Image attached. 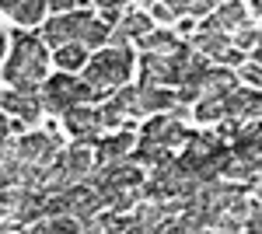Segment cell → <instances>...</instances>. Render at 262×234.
Instances as JSON below:
<instances>
[{
	"mask_svg": "<svg viewBox=\"0 0 262 234\" xmlns=\"http://www.w3.org/2000/svg\"><path fill=\"white\" fill-rule=\"evenodd\" d=\"M224 109H227V119L231 122H259L262 119V91H252V88H238L234 95L224 98Z\"/></svg>",
	"mask_w": 262,
	"mask_h": 234,
	"instance_id": "6",
	"label": "cell"
},
{
	"mask_svg": "<svg viewBox=\"0 0 262 234\" xmlns=\"http://www.w3.org/2000/svg\"><path fill=\"white\" fill-rule=\"evenodd\" d=\"M4 122H7V119H4V116H0V126H4Z\"/></svg>",
	"mask_w": 262,
	"mask_h": 234,
	"instance_id": "40",
	"label": "cell"
},
{
	"mask_svg": "<svg viewBox=\"0 0 262 234\" xmlns=\"http://www.w3.org/2000/svg\"><path fill=\"white\" fill-rule=\"evenodd\" d=\"M112 39V28L105 25L101 18H95L91 11H77V46H84V49H98V46H105V42Z\"/></svg>",
	"mask_w": 262,
	"mask_h": 234,
	"instance_id": "12",
	"label": "cell"
},
{
	"mask_svg": "<svg viewBox=\"0 0 262 234\" xmlns=\"http://www.w3.org/2000/svg\"><path fill=\"white\" fill-rule=\"evenodd\" d=\"M112 101L119 105L126 116H143V109H140V88H129V84H126V88H119V91L112 95Z\"/></svg>",
	"mask_w": 262,
	"mask_h": 234,
	"instance_id": "23",
	"label": "cell"
},
{
	"mask_svg": "<svg viewBox=\"0 0 262 234\" xmlns=\"http://www.w3.org/2000/svg\"><path fill=\"white\" fill-rule=\"evenodd\" d=\"M196 119H200V122H224V119H227V109H224V101L203 98L200 105H196Z\"/></svg>",
	"mask_w": 262,
	"mask_h": 234,
	"instance_id": "25",
	"label": "cell"
},
{
	"mask_svg": "<svg viewBox=\"0 0 262 234\" xmlns=\"http://www.w3.org/2000/svg\"><path fill=\"white\" fill-rule=\"evenodd\" d=\"M98 7H101V21H105L108 28H112V25L119 28V21H122V14H126V7H122V4H98Z\"/></svg>",
	"mask_w": 262,
	"mask_h": 234,
	"instance_id": "30",
	"label": "cell"
},
{
	"mask_svg": "<svg viewBox=\"0 0 262 234\" xmlns=\"http://www.w3.org/2000/svg\"><path fill=\"white\" fill-rule=\"evenodd\" d=\"M252 56H255V59H252V63H259V67H262V42H259V49H255Z\"/></svg>",
	"mask_w": 262,
	"mask_h": 234,
	"instance_id": "38",
	"label": "cell"
},
{
	"mask_svg": "<svg viewBox=\"0 0 262 234\" xmlns=\"http://www.w3.org/2000/svg\"><path fill=\"white\" fill-rule=\"evenodd\" d=\"M133 147H137V137H133L129 130H119L116 137L101 140L98 151H95V157H98V168H105V164H122V161H129Z\"/></svg>",
	"mask_w": 262,
	"mask_h": 234,
	"instance_id": "9",
	"label": "cell"
},
{
	"mask_svg": "<svg viewBox=\"0 0 262 234\" xmlns=\"http://www.w3.org/2000/svg\"><path fill=\"white\" fill-rule=\"evenodd\" d=\"M133 74V53L129 46L122 49H101L95 59H88V70H84V84L91 91H119L126 88V80Z\"/></svg>",
	"mask_w": 262,
	"mask_h": 234,
	"instance_id": "2",
	"label": "cell"
},
{
	"mask_svg": "<svg viewBox=\"0 0 262 234\" xmlns=\"http://www.w3.org/2000/svg\"><path fill=\"white\" fill-rule=\"evenodd\" d=\"M14 147H18V161L21 164H32V168H49V164H56V143L49 133H25V137L14 140Z\"/></svg>",
	"mask_w": 262,
	"mask_h": 234,
	"instance_id": "5",
	"label": "cell"
},
{
	"mask_svg": "<svg viewBox=\"0 0 262 234\" xmlns=\"http://www.w3.org/2000/svg\"><path fill=\"white\" fill-rule=\"evenodd\" d=\"M63 122H67V133H74V140L98 137V130H101V109H95V105H74V109L63 116Z\"/></svg>",
	"mask_w": 262,
	"mask_h": 234,
	"instance_id": "10",
	"label": "cell"
},
{
	"mask_svg": "<svg viewBox=\"0 0 262 234\" xmlns=\"http://www.w3.org/2000/svg\"><path fill=\"white\" fill-rule=\"evenodd\" d=\"M133 220H137L147 234H154L158 227H164V220H168V217H164V203H150V199H143L140 206L133 210Z\"/></svg>",
	"mask_w": 262,
	"mask_h": 234,
	"instance_id": "21",
	"label": "cell"
},
{
	"mask_svg": "<svg viewBox=\"0 0 262 234\" xmlns=\"http://www.w3.org/2000/svg\"><path fill=\"white\" fill-rule=\"evenodd\" d=\"M245 25H248V4H238V0L217 4V11L203 21V28H213V32H224V35L231 28H245Z\"/></svg>",
	"mask_w": 262,
	"mask_h": 234,
	"instance_id": "11",
	"label": "cell"
},
{
	"mask_svg": "<svg viewBox=\"0 0 262 234\" xmlns=\"http://www.w3.org/2000/svg\"><path fill=\"white\" fill-rule=\"evenodd\" d=\"M0 105H4L11 116L25 119V122H39V112H42L39 91H35V95H28V91H4V95H0Z\"/></svg>",
	"mask_w": 262,
	"mask_h": 234,
	"instance_id": "14",
	"label": "cell"
},
{
	"mask_svg": "<svg viewBox=\"0 0 262 234\" xmlns=\"http://www.w3.org/2000/svg\"><path fill=\"white\" fill-rule=\"evenodd\" d=\"M154 28H150V14H143V11H137V7H126V14H122V21H119V28L112 32V49H122L129 39H147Z\"/></svg>",
	"mask_w": 262,
	"mask_h": 234,
	"instance_id": "8",
	"label": "cell"
},
{
	"mask_svg": "<svg viewBox=\"0 0 262 234\" xmlns=\"http://www.w3.org/2000/svg\"><path fill=\"white\" fill-rule=\"evenodd\" d=\"M42 42H46V49H63V46H74L77 42V11L74 14H53V18L42 25Z\"/></svg>",
	"mask_w": 262,
	"mask_h": 234,
	"instance_id": "7",
	"label": "cell"
},
{
	"mask_svg": "<svg viewBox=\"0 0 262 234\" xmlns=\"http://www.w3.org/2000/svg\"><path fill=\"white\" fill-rule=\"evenodd\" d=\"M122 116H126V112H122L112 98L101 105V126H116V130H119V126H122Z\"/></svg>",
	"mask_w": 262,
	"mask_h": 234,
	"instance_id": "29",
	"label": "cell"
},
{
	"mask_svg": "<svg viewBox=\"0 0 262 234\" xmlns=\"http://www.w3.org/2000/svg\"><path fill=\"white\" fill-rule=\"evenodd\" d=\"M143 140L150 143H161L164 151H185L189 140H192V130H185L175 116H150V122L143 126Z\"/></svg>",
	"mask_w": 262,
	"mask_h": 234,
	"instance_id": "4",
	"label": "cell"
},
{
	"mask_svg": "<svg viewBox=\"0 0 262 234\" xmlns=\"http://www.w3.org/2000/svg\"><path fill=\"white\" fill-rule=\"evenodd\" d=\"M25 234H53V231H49V224H32V227H25Z\"/></svg>",
	"mask_w": 262,
	"mask_h": 234,
	"instance_id": "33",
	"label": "cell"
},
{
	"mask_svg": "<svg viewBox=\"0 0 262 234\" xmlns=\"http://www.w3.org/2000/svg\"><path fill=\"white\" fill-rule=\"evenodd\" d=\"M4 53H7V35L0 32V59H4Z\"/></svg>",
	"mask_w": 262,
	"mask_h": 234,
	"instance_id": "36",
	"label": "cell"
},
{
	"mask_svg": "<svg viewBox=\"0 0 262 234\" xmlns=\"http://www.w3.org/2000/svg\"><path fill=\"white\" fill-rule=\"evenodd\" d=\"M53 63L60 67L63 74H74V70H81V67H88V49L84 46H63V49H56L53 53Z\"/></svg>",
	"mask_w": 262,
	"mask_h": 234,
	"instance_id": "22",
	"label": "cell"
},
{
	"mask_svg": "<svg viewBox=\"0 0 262 234\" xmlns=\"http://www.w3.org/2000/svg\"><path fill=\"white\" fill-rule=\"evenodd\" d=\"M248 11H252V14H262V0H255V4H248Z\"/></svg>",
	"mask_w": 262,
	"mask_h": 234,
	"instance_id": "37",
	"label": "cell"
},
{
	"mask_svg": "<svg viewBox=\"0 0 262 234\" xmlns=\"http://www.w3.org/2000/svg\"><path fill=\"white\" fill-rule=\"evenodd\" d=\"M259 42H262V32H255V28H242L238 39H234V49H238V53H255Z\"/></svg>",
	"mask_w": 262,
	"mask_h": 234,
	"instance_id": "27",
	"label": "cell"
},
{
	"mask_svg": "<svg viewBox=\"0 0 262 234\" xmlns=\"http://www.w3.org/2000/svg\"><path fill=\"white\" fill-rule=\"evenodd\" d=\"M46 224H49V231L53 234H84V227L81 224H77V217H53V220H46Z\"/></svg>",
	"mask_w": 262,
	"mask_h": 234,
	"instance_id": "26",
	"label": "cell"
},
{
	"mask_svg": "<svg viewBox=\"0 0 262 234\" xmlns=\"http://www.w3.org/2000/svg\"><path fill=\"white\" fill-rule=\"evenodd\" d=\"M70 214V206H67V196H49L46 199V217L53 220V217H67Z\"/></svg>",
	"mask_w": 262,
	"mask_h": 234,
	"instance_id": "31",
	"label": "cell"
},
{
	"mask_svg": "<svg viewBox=\"0 0 262 234\" xmlns=\"http://www.w3.org/2000/svg\"><path fill=\"white\" fill-rule=\"evenodd\" d=\"M231 46H234V39L224 35V32H213V28H200L196 39H192V49L196 53H203L206 59H217V63L231 53Z\"/></svg>",
	"mask_w": 262,
	"mask_h": 234,
	"instance_id": "15",
	"label": "cell"
},
{
	"mask_svg": "<svg viewBox=\"0 0 262 234\" xmlns=\"http://www.w3.org/2000/svg\"><path fill=\"white\" fill-rule=\"evenodd\" d=\"M140 49L143 53H147V56H175V53H179L182 49V42H179V35H171V32H150V35H147V39H140Z\"/></svg>",
	"mask_w": 262,
	"mask_h": 234,
	"instance_id": "20",
	"label": "cell"
},
{
	"mask_svg": "<svg viewBox=\"0 0 262 234\" xmlns=\"http://www.w3.org/2000/svg\"><path fill=\"white\" fill-rule=\"evenodd\" d=\"M175 105H179V95L171 88H140L143 116H171Z\"/></svg>",
	"mask_w": 262,
	"mask_h": 234,
	"instance_id": "16",
	"label": "cell"
},
{
	"mask_svg": "<svg viewBox=\"0 0 262 234\" xmlns=\"http://www.w3.org/2000/svg\"><path fill=\"white\" fill-rule=\"evenodd\" d=\"M98 224H101L105 234H122V231H129L137 220H133V214H116V210H108V214L98 217Z\"/></svg>",
	"mask_w": 262,
	"mask_h": 234,
	"instance_id": "24",
	"label": "cell"
},
{
	"mask_svg": "<svg viewBox=\"0 0 262 234\" xmlns=\"http://www.w3.org/2000/svg\"><path fill=\"white\" fill-rule=\"evenodd\" d=\"M140 70H143L140 88H175L179 84V74H175L171 59H164V56H147L143 53Z\"/></svg>",
	"mask_w": 262,
	"mask_h": 234,
	"instance_id": "13",
	"label": "cell"
},
{
	"mask_svg": "<svg viewBox=\"0 0 262 234\" xmlns=\"http://www.w3.org/2000/svg\"><path fill=\"white\" fill-rule=\"evenodd\" d=\"M255 203L262 206V175H255Z\"/></svg>",
	"mask_w": 262,
	"mask_h": 234,
	"instance_id": "34",
	"label": "cell"
},
{
	"mask_svg": "<svg viewBox=\"0 0 262 234\" xmlns=\"http://www.w3.org/2000/svg\"><path fill=\"white\" fill-rule=\"evenodd\" d=\"M0 11L7 18H14L18 25H39L42 14L49 11L42 0H0Z\"/></svg>",
	"mask_w": 262,
	"mask_h": 234,
	"instance_id": "17",
	"label": "cell"
},
{
	"mask_svg": "<svg viewBox=\"0 0 262 234\" xmlns=\"http://www.w3.org/2000/svg\"><path fill=\"white\" fill-rule=\"evenodd\" d=\"M91 98H95V91H91L84 80H77L74 74H56V77H49L39 91L42 112H49V116H67L74 105H88Z\"/></svg>",
	"mask_w": 262,
	"mask_h": 234,
	"instance_id": "3",
	"label": "cell"
},
{
	"mask_svg": "<svg viewBox=\"0 0 262 234\" xmlns=\"http://www.w3.org/2000/svg\"><path fill=\"white\" fill-rule=\"evenodd\" d=\"M238 77H242L252 91H262V67L259 63H245L242 70H238Z\"/></svg>",
	"mask_w": 262,
	"mask_h": 234,
	"instance_id": "28",
	"label": "cell"
},
{
	"mask_svg": "<svg viewBox=\"0 0 262 234\" xmlns=\"http://www.w3.org/2000/svg\"><path fill=\"white\" fill-rule=\"evenodd\" d=\"M150 21L168 25V21H175V14H171V7H168V4H150Z\"/></svg>",
	"mask_w": 262,
	"mask_h": 234,
	"instance_id": "32",
	"label": "cell"
},
{
	"mask_svg": "<svg viewBox=\"0 0 262 234\" xmlns=\"http://www.w3.org/2000/svg\"><path fill=\"white\" fill-rule=\"evenodd\" d=\"M46 67H49V49L39 35L18 32L11 39V59L4 67V80L11 84V91H28L35 95L39 84H46Z\"/></svg>",
	"mask_w": 262,
	"mask_h": 234,
	"instance_id": "1",
	"label": "cell"
},
{
	"mask_svg": "<svg viewBox=\"0 0 262 234\" xmlns=\"http://www.w3.org/2000/svg\"><path fill=\"white\" fill-rule=\"evenodd\" d=\"M4 217H7V210H4V203H0V220H4Z\"/></svg>",
	"mask_w": 262,
	"mask_h": 234,
	"instance_id": "39",
	"label": "cell"
},
{
	"mask_svg": "<svg viewBox=\"0 0 262 234\" xmlns=\"http://www.w3.org/2000/svg\"><path fill=\"white\" fill-rule=\"evenodd\" d=\"M129 161H133L137 168H150V172H158L161 164L171 161V151H164L161 143H150V140H137V147H133Z\"/></svg>",
	"mask_w": 262,
	"mask_h": 234,
	"instance_id": "19",
	"label": "cell"
},
{
	"mask_svg": "<svg viewBox=\"0 0 262 234\" xmlns=\"http://www.w3.org/2000/svg\"><path fill=\"white\" fill-rule=\"evenodd\" d=\"M84 234H105V231H101V224L95 220V224H88V227H84Z\"/></svg>",
	"mask_w": 262,
	"mask_h": 234,
	"instance_id": "35",
	"label": "cell"
},
{
	"mask_svg": "<svg viewBox=\"0 0 262 234\" xmlns=\"http://www.w3.org/2000/svg\"><path fill=\"white\" fill-rule=\"evenodd\" d=\"M238 91V80H234V70H210L206 80H203V98H210V101H224L227 95H234Z\"/></svg>",
	"mask_w": 262,
	"mask_h": 234,
	"instance_id": "18",
	"label": "cell"
}]
</instances>
